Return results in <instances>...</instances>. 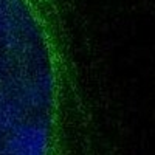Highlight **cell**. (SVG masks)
<instances>
[{
    "mask_svg": "<svg viewBox=\"0 0 155 155\" xmlns=\"http://www.w3.org/2000/svg\"><path fill=\"white\" fill-rule=\"evenodd\" d=\"M54 45L36 0H0V155H53Z\"/></svg>",
    "mask_w": 155,
    "mask_h": 155,
    "instance_id": "1",
    "label": "cell"
}]
</instances>
